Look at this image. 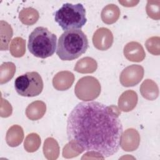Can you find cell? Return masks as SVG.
Returning <instances> with one entry per match:
<instances>
[{
	"label": "cell",
	"mask_w": 160,
	"mask_h": 160,
	"mask_svg": "<svg viewBox=\"0 0 160 160\" xmlns=\"http://www.w3.org/2000/svg\"><path fill=\"white\" fill-rule=\"evenodd\" d=\"M16 72V66L13 62H6L1 65L0 67V84L8 82L11 79Z\"/></svg>",
	"instance_id": "22"
},
{
	"label": "cell",
	"mask_w": 160,
	"mask_h": 160,
	"mask_svg": "<svg viewBox=\"0 0 160 160\" xmlns=\"http://www.w3.org/2000/svg\"><path fill=\"white\" fill-rule=\"evenodd\" d=\"M139 1H119V2L123 6L133 7L135 6Z\"/></svg>",
	"instance_id": "28"
},
{
	"label": "cell",
	"mask_w": 160,
	"mask_h": 160,
	"mask_svg": "<svg viewBox=\"0 0 160 160\" xmlns=\"http://www.w3.org/2000/svg\"><path fill=\"white\" fill-rule=\"evenodd\" d=\"M9 51L11 55L15 58L23 56L26 52V41L21 37L14 38L10 43Z\"/></svg>",
	"instance_id": "21"
},
{
	"label": "cell",
	"mask_w": 160,
	"mask_h": 160,
	"mask_svg": "<svg viewBox=\"0 0 160 160\" xmlns=\"http://www.w3.org/2000/svg\"><path fill=\"white\" fill-rule=\"evenodd\" d=\"M24 132L22 128L19 125H13L9 128L6 132V141L11 147H16L22 141Z\"/></svg>",
	"instance_id": "14"
},
{
	"label": "cell",
	"mask_w": 160,
	"mask_h": 160,
	"mask_svg": "<svg viewBox=\"0 0 160 160\" xmlns=\"http://www.w3.org/2000/svg\"><path fill=\"white\" fill-rule=\"evenodd\" d=\"M160 38L158 36H153L148 39L145 42V46L149 52L153 55L158 56L160 54L159 48Z\"/></svg>",
	"instance_id": "25"
},
{
	"label": "cell",
	"mask_w": 160,
	"mask_h": 160,
	"mask_svg": "<svg viewBox=\"0 0 160 160\" xmlns=\"http://www.w3.org/2000/svg\"><path fill=\"white\" fill-rule=\"evenodd\" d=\"M12 29L6 21H1V49L6 51L12 36Z\"/></svg>",
	"instance_id": "20"
},
{
	"label": "cell",
	"mask_w": 160,
	"mask_h": 160,
	"mask_svg": "<svg viewBox=\"0 0 160 160\" xmlns=\"http://www.w3.org/2000/svg\"><path fill=\"white\" fill-rule=\"evenodd\" d=\"M146 9L148 16L151 19L154 20L160 19V1H148Z\"/></svg>",
	"instance_id": "24"
},
{
	"label": "cell",
	"mask_w": 160,
	"mask_h": 160,
	"mask_svg": "<svg viewBox=\"0 0 160 160\" xmlns=\"http://www.w3.org/2000/svg\"><path fill=\"white\" fill-rule=\"evenodd\" d=\"M41 138L36 133L29 134L24 142V148L25 150L29 152H33L36 151L41 145Z\"/></svg>",
	"instance_id": "23"
},
{
	"label": "cell",
	"mask_w": 160,
	"mask_h": 160,
	"mask_svg": "<svg viewBox=\"0 0 160 160\" xmlns=\"http://www.w3.org/2000/svg\"><path fill=\"white\" fill-rule=\"evenodd\" d=\"M139 142V132L133 128H129L122 134L120 146L125 151H133L138 149Z\"/></svg>",
	"instance_id": "9"
},
{
	"label": "cell",
	"mask_w": 160,
	"mask_h": 160,
	"mask_svg": "<svg viewBox=\"0 0 160 160\" xmlns=\"http://www.w3.org/2000/svg\"><path fill=\"white\" fill-rule=\"evenodd\" d=\"M74 81V75L70 71H62L53 78L52 85L58 91H65L71 87Z\"/></svg>",
	"instance_id": "11"
},
{
	"label": "cell",
	"mask_w": 160,
	"mask_h": 160,
	"mask_svg": "<svg viewBox=\"0 0 160 160\" xmlns=\"http://www.w3.org/2000/svg\"><path fill=\"white\" fill-rule=\"evenodd\" d=\"M120 114L114 105L96 101L78 103L67 120L69 142L81 152L94 151L104 158L113 155L119 148L122 134Z\"/></svg>",
	"instance_id": "1"
},
{
	"label": "cell",
	"mask_w": 160,
	"mask_h": 160,
	"mask_svg": "<svg viewBox=\"0 0 160 160\" xmlns=\"http://www.w3.org/2000/svg\"><path fill=\"white\" fill-rule=\"evenodd\" d=\"M120 16L119 8L114 4L106 6L102 10L101 19L105 24H111L116 22Z\"/></svg>",
	"instance_id": "16"
},
{
	"label": "cell",
	"mask_w": 160,
	"mask_h": 160,
	"mask_svg": "<svg viewBox=\"0 0 160 160\" xmlns=\"http://www.w3.org/2000/svg\"><path fill=\"white\" fill-rule=\"evenodd\" d=\"M140 92L144 98L152 101L158 97L159 88L154 81L147 79L141 84L140 86Z\"/></svg>",
	"instance_id": "15"
},
{
	"label": "cell",
	"mask_w": 160,
	"mask_h": 160,
	"mask_svg": "<svg viewBox=\"0 0 160 160\" xmlns=\"http://www.w3.org/2000/svg\"><path fill=\"white\" fill-rule=\"evenodd\" d=\"M123 52L126 58L132 62H141L146 56L145 51L141 44L135 41L126 44L124 48Z\"/></svg>",
	"instance_id": "10"
},
{
	"label": "cell",
	"mask_w": 160,
	"mask_h": 160,
	"mask_svg": "<svg viewBox=\"0 0 160 160\" xmlns=\"http://www.w3.org/2000/svg\"><path fill=\"white\" fill-rule=\"evenodd\" d=\"M5 109L1 113V116L2 118H7L11 116L12 114V107L11 105L9 103V102L5 99V104H3V102L1 101V111Z\"/></svg>",
	"instance_id": "27"
},
{
	"label": "cell",
	"mask_w": 160,
	"mask_h": 160,
	"mask_svg": "<svg viewBox=\"0 0 160 160\" xmlns=\"http://www.w3.org/2000/svg\"><path fill=\"white\" fill-rule=\"evenodd\" d=\"M144 68L138 64H132L126 67L121 72L119 80L121 84L125 87L137 85L143 78Z\"/></svg>",
	"instance_id": "7"
},
{
	"label": "cell",
	"mask_w": 160,
	"mask_h": 160,
	"mask_svg": "<svg viewBox=\"0 0 160 160\" xmlns=\"http://www.w3.org/2000/svg\"><path fill=\"white\" fill-rule=\"evenodd\" d=\"M81 152L78 149H75L71 144L69 142L65 145L62 150V156L66 158H71L78 156Z\"/></svg>",
	"instance_id": "26"
},
{
	"label": "cell",
	"mask_w": 160,
	"mask_h": 160,
	"mask_svg": "<svg viewBox=\"0 0 160 160\" xmlns=\"http://www.w3.org/2000/svg\"><path fill=\"white\" fill-rule=\"evenodd\" d=\"M94 46L101 51L109 49L113 43V35L108 28H100L97 29L92 36Z\"/></svg>",
	"instance_id": "8"
},
{
	"label": "cell",
	"mask_w": 160,
	"mask_h": 160,
	"mask_svg": "<svg viewBox=\"0 0 160 160\" xmlns=\"http://www.w3.org/2000/svg\"><path fill=\"white\" fill-rule=\"evenodd\" d=\"M56 42L57 37L54 34L46 28L39 26L30 34L28 48L32 55L44 59L54 53Z\"/></svg>",
	"instance_id": "3"
},
{
	"label": "cell",
	"mask_w": 160,
	"mask_h": 160,
	"mask_svg": "<svg viewBox=\"0 0 160 160\" xmlns=\"http://www.w3.org/2000/svg\"><path fill=\"white\" fill-rule=\"evenodd\" d=\"M54 19L64 31L81 29L87 22L86 10L81 3H65L56 11Z\"/></svg>",
	"instance_id": "4"
},
{
	"label": "cell",
	"mask_w": 160,
	"mask_h": 160,
	"mask_svg": "<svg viewBox=\"0 0 160 160\" xmlns=\"http://www.w3.org/2000/svg\"><path fill=\"white\" fill-rule=\"evenodd\" d=\"M43 153L45 158L49 160L56 159L59 155V146L52 138H48L44 142Z\"/></svg>",
	"instance_id": "17"
},
{
	"label": "cell",
	"mask_w": 160,
	"mask_h": 160,
	"mask_svg": "<svg viewBox=\"0 0 160 160\" xmlns=\"http://www.w3.org/2000/svg\"><path fill=\"white\" fill-rule=\"evenodd\" d=\"M14 87L20 96L34 97L38 96L42 92L43 81L38 72H28L15 79Z\"/></svg>",
	"instance_id": "5"
},
{
	"label": "cell",
	"mask_w": 160,
	"mask_h": 160,
	"mask_svg": "<svg viewBox=\"0 0 160 160\" xmlns=\"http://www.w3.org/2000/svg\"><path fill=\"white\" fill-rule=\"evenodd\" d=\"M101 89V84L96 78L92 76H85L77 82L74 92L78 98L88 101L97 98L100 94Z\"/></svg>",
	"instance_id": "6"
},
{
	"label": "cell",
	"mask_w": 160,
	"mask_h": 160,
	"mask_svg": "<svg viewBox=\"0 0 160 160\" xmlns=\"http://www.w3.org/2000/svg\"><path fill=\"white\" fill-rule=\"evenodd\" d=\"M138 99V94L135 91L127 90L119 98L118 108L124 112L131 111L136 107Z\"/></svg>",
	"instance_id": "12"
},
{
	"label": "cell",
	"mask_w": 160,
	"mask_h": 160,
	"mask_svg": "<svg viewBox=\"0 0 160 160\" xmlns=\"http://www.w3.org/2000/svg\"><path fill=\"white\" fill-rule=\"evenodd\" d=\"M98 68V64L95 59L90 57H84L78 61L75 66L74 71L80 73H92Z\"/></svg>",
	"instance_id": "18"
},
{
	"label": "cell",
	"mask_w": 160,
	"mask_h": 160,
	"mask_svg": "<svg viewBox=\"0 0 160 160\" xmlns=\"http://www.w3.org/2000/svg\"><path fill=\"white\" fill-rule=\"evenodd\" d=\"M38 11L32 8H23L19 12V18L20 21L26 25H32L39 19Z\"/></svg>",
	"instance_id": "19"
},
{
	"label": "cell",
	"mask_w": 160,
	"mask_h": 160,
	"mask_svg": "<svg viewBox=\"0 0 160 160\" xmlns=\"http://www.w3.org/2000/svg\"><path fill=\"white\" fill-rule=\"evenodd\" d=\"M46 111V105L42 101H35L26 109V116L32 121H36L43 117Z\"/></svg>",
	"instance_id": "13"
},
{
	"label": "cell",
	"mask_w": 160,
	"mask_h": 160,
	"mask_svg": "<svg viewBox=\"0 0 160 160\" xmlns=\"http://www.w3.org/2000/svg\"><path fill=\"white\" fill-rule=\"evenodd\" d=\"M88 46V39L82 30H68L59 38L56 54L62 61H72L83 54Z\"/></svg>",
	"instance_id": "2"
}]
</instances>
